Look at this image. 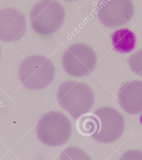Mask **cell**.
<instances>
[{"label": "cell", "instance_id": "cell-1", "mask_svg": "<svg viewBox=\"0 0 142 160\" xmlns=\"http://www.w3.org/2000/svg\"><path fill=\"white\" fill-rule=\"evenodd\" d=\"M57 97L59 104L76 120L89 112L94 103L93 91L84 82H63L59 87Z\"/></svg>", "mask_w": 142, "mask_h": 160}, {"label": "cell", "instance_id": "cell-2", "mask_svg": "<svg viewBox=\"0 0 142 160\" xmlns=\"http://www.w3.org/2000/svg\"><path fill=\"white\" fill-rule=\"evenodd\" d=\"M55 68L49 58L42 55L29 56L22 61L18 70L22 85L27 89L39 90L51 84Z\"/></svg>", "mask_w": 142, "mask_h": 160}, {"label": "cell", "instance_id": "cell-3", "mask_svg": "<svg viewBox=\"0 0 142 160\" xmlns=\"http://www.w3.org/2000/svg\"><path fill=\"white\" fill-rule=\"evenodd\" d=\"M65 11L55 0H41L36 3L30 13V24L38 34L48 36L57 31L63 23Z\"/></svg>", "mask_w": 142, "mask_h": 160}, {"label": "cell", "instance_id": "cell-4", "mask_svg": "<svg viewBox=\"0 0 142 160\" xmlns=\"http://www.w3.org/2000/svg\"><path fill=\"white\" fill-rule=\"evenodd\" d=\"M72 125L63 114L50 111L37 122L36 133L42 143L50 147H58L66 143L71 136Z\"/></svg>", "mask_w": 142, "mask_h": 160}, {"label": "cell", "instance_id": "cell-5", "mask_svg": "<svg viewBox=\"0 0 142 160\" xmlns=\"http://www.w3.org/2000/svg\"><path fill=\"white\" fill-rule=\"evenodd\" d=\"M97 57L92 48L84 43L71 45L64 52L62 63L64 70L74 77L81 78L90 74L96 67Z\"/></svg>", "mask_w": 142, "mask_h": 160}, {"label": "cell", "instance_id": "cell-6", "mask_svg": "<svg viewBox=\"0 0 142 160\" xmlns=\"http://www.w3.org/2000/svg\"><path fill=\"white\" fill-rule=\"evenodd\" d=\"M98 118L99 128L92 136L99 143H110L120 138L124 128V120L120 112L109 107L100 108L94 112Z\"/></svg>", "mask_w": 142, "mask_h": 160}, {"label": "cell", "instance_id": "cell-7", "mask_svg": "<svg viewBox=\"0 0 142 160\" xmlns=\"http://www.w3.org/2000/svg\"><path fill=\"white\" fill-rule=\"evenodd\" d=\"M134 8L131 0H100L97 16L102 24L108 28H116L132 20Z\"/></svg>", "mask_w": 142, "mask_h": 160}, {"label": "cell", "instance_id": "cell-8", "mask_svg": "<svg viewBox=\"0 0 142 160\" xmlns=\"http://www.w3.org/2000/svg\"><path fill=\"white\" fill-rule=\"evenodd\" d=\"M27 29L25 15L20 10L7 8L0 10V40L11 43L21 39Z\"/></svg>", "mask_w": 142, "mask_h": 160}, {"label": "cell", "instance_id": "cell-9", "mask_svg": "<svg viewBox=\"0 0 142 160\" xmlns=\"http://www.w3.org/2000/svg\"><path fill=\"white\" fill-rule=\"evenodd\" d=\"M118 100L121 108L130 114L142 112V81L132 80L120 87Z\"/></svg>", "mask_w": 142, "mask_h": 160}, {"label": "cell", "instance_id": "cell-10", "mask_svg": "<svg viewBox=\"0 0 142 160\" xmlns=\"http://www.w3.org/2000/svg\"><path fill=\"white\" fill-rule=\"evenodd\" d=\"M111 41L114 50L122 53L132 52L136 43L134 33L127 28L118 29L114 32L111 36Z\"/></svg>", "mask_w": 142, "mask_h": 160}, {"label": "cell", "instance_id": "cell-11", "mask_svg": "<svg viewBox=\"0 0 142 160\" xmlns=\"http://www.w3.org/2000/svg\"><path fill=\"white\" fill-rule=\"evenodd\" d=\"M77 120V130L81 135L92 136L98 130L99 121L94 113L87 112L81 115Z\"/></svg>", "mask_w": 142, "mask_h": 160}, {"label": "cell", "instance_id": "cell-12", "mask_svg": "<svg viewBox=\"0 0 142 160\" xmlns=\"http://www.w3.org/2000/svg\"><path fill=\"white\" fill-rule=\"evenodd\" d=\"M59 160H92L82 148L71 146L62 151Z\"/></svg>", "mask_w": 142, "mask_h": 160}, {"label": "cell", "instance_id": "cell-13", "mask_svg": "<svg viewBox=\"0 0 142 160\" xmlns=\"http://www.w3.org/2000/svg\"><path fill=\"white\" fill-rule=\"evenodd\" d=\"M128 63L135 74L142 76V49L130 56Z\"/></svg>", "mask_w": 142, "mask_h": 160}, {"label": "cell", "instance_id": "cell-14", "mask_svg": "<svg viewBox=\"0 0 142 160\" xmlns=\"http://www.w3.org/2000/svg\"><path fill=\"white\" fill-rule=\"evenodd\" d=\"M119 160H142V151L129 150L124 153Z\"/></svg>", "mask_w": 142, "mask_h": 160}, {"label": "cell", "instance_id": "cell-15", "mask_svg": "<svg viewBox=\"0 0 142 160\" xmlns=\"http://www.w3.org/2000/svg\"><path fill=\"white\" fill-rule=\"evenodd\" d=\"M64 1H76L77 0H64Z\"/></svg>", "mask_w": 142, "mask_h": 160}, {"label": "cell", "instance_id": "cell-16", "mask_svg": "<svg viewBox=\"0 0 142 160\" xmlns=\"http://www.w3.org/2000/svg\"><path fill=\"white\" fill-rule=\"evenodd\" d=\"M1 48H0V58H1Z\"/></svg>", "mask_w": 142, "mask_h": 160}]
</instances>
